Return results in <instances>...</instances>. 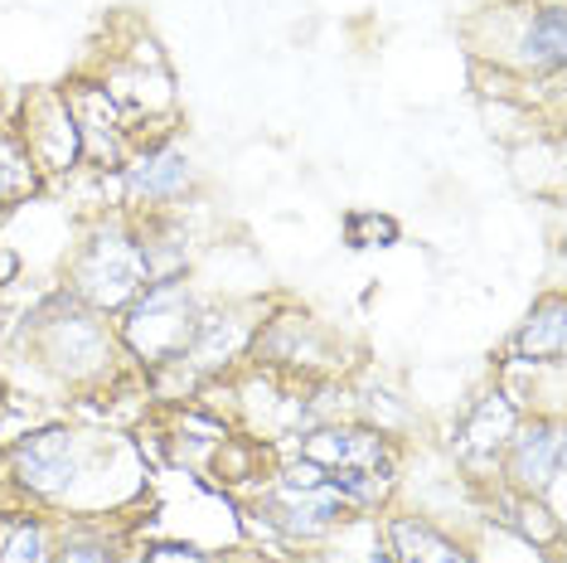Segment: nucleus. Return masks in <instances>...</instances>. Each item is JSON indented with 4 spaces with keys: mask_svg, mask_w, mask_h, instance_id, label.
Wrapping results in <instances>:
<instances>
[{
    "mask_svg": "<svg viewBox=\"0 0 567 563\" xmlns=\"http://www.w3.org/2000/svg\"><path fill=\"white\" fill-rule=\"evenodd\" d=\"M6 481L24 505L63 520H102L146 491V462L122 432L40 422L6 442Z\"/></svg>",
    "mask_w": 567,
    "mask_h": 563,
    "instance_id": "obj_1",
    "label": "nucleus"
},
{
    "mask_svg": "<svg viewBox=\"0 0 567 563\" xmlns=\"http://www.w3.org/2000/svg\"><path fill=\"white\" fill-rule=\"evenodd\" d=\"M0 355L16 365H30V375L54 399L59 393L102 389V383L117 379V365L126 360L112 321L87 301H79L69 287H54L34 306H24Z\"/></svg>",
    "mask_w": 567,
    "mask_h": 563,
    "instance_id": "obj_2",
    "label": "nucleus"
},
{
    "mask_svg": "<svg viewBox=\"0 0 567 563\" xmlns=\"http://www.w3.org/2000/svg\"><path fill=\"white\" fill-rule=\"evenodd\" d=\"M151 282L146 248H141L136 214L126 209H102L93 224L83 228L79 248L69 258V282L63 287L79 301H87L102 316H117L126 301Z\"/></svg>",
    "mask_w": 567,
    "mask_h": 563,
    "instance_id": "obj_3",
    "label": "nucleus"
},
{
    "mask_svg": "<svg viewBox=\"0 0 567 563\" xmlns=\"http://www.w3.org/2000/svg\"><path fill=\"white\" fill-rule=\"evenodd\" d=\"M199 316H204V297L195 291L189 273L156 277L122 306L112 330H117V345L126 360L161 375V369H175L185 360L189 340H195V330H199Z\"/></svg>",
    "mask_w": 567,
    "mask_h": 563,
    "instance_id": "obj_4",
    "label": "nucleus"
},
{
    "mask_svg": "<svg viewBox=\"0 0 567 563\" xmlns=\"http://www.w3.org/2000/svg\"><path fill=\"white\" fill-rule=\"evenodd\" d=\"M112 185H117V204L112 209L161 214L185 204V195L199 185V165L175 136H156L132 146V156L112 171Z\"/></svg>",
    "mask_w": 567,
    "mask_h": 563,
    "instance_id": "obj_5",
    "label": "nucleus"
},
{
    "mask_svg": "<svg viewBox=\"0 0 567 563\" xmlns=\"http://www.w3.org/2000/svg\"><path fill=\"white\" fill-rule=\"evenodd\" d=\"M248 520H262V530L291 549H320L334 540L344 520H354V510L330 485H287L272 477L252 495Z\"/></svg>",
    "mask_w": 567,
    "mask_h": 563,
    "instance_id": "obj_6",
    "label": "nucleus"
},
{
    "mask_svg": "<svg viewBox=\"0 0 567 563\" xmlns=\"http://www.w3.org/2000/svg\"><path fill=\"white\" fill-rule=\"evenodd\" d=\"M499 491L538 495L553 515H563V418L524 413L495 467Z\"/></svg>",
    "mask_w": 567,
    "mask_h": 563,
    "instance_id": "obj_7",
    "label": "nucleus"
},
{
    "mask_svg": "<svg viewBox=\"0 0 567 563\" xmlns=\"http://www.w3.org/2000/svg\"><path fill=\"white\" fill-rule=\"evenodd\" d=\"M262 316V301H204L199 330L175 369H189L195 379H224L238 360H248Z\"/></svg>",
    "mask_w": 567,
    "mask_h": 563,
    "instance_id": "obj_8",
    "label": "nucleus"
},
{
    "mask_svg": "<svg viewBox=\"0 0 567 563\" xmlns=\"http://www.w3.org/2000/svg\"><path fill=\"white\" fill-rule=\"evenodd\" d=\"M20 146L30 151L40 175H73L83 165V136L73 122V108L63 98V88H44L20 102Z\"/></svg>",
    "mask_w": 567,
    "mask_h": 563,
    "instance_id": "obj_9",
    "label": "nucleus"
},
{
    "mask_svg": "<svg viewBox=\"0 0 567 563\" xmlns=\"http://www.w3.org/2000/svg\"><path fill=\"white\" fill-rule=\"evenodd\" d=\"M489 59L505 73H519V79H553L563 73L567 59V16L563 0H548V6H524L514 16V30L505 40H495V49H485Z\"/></svg>",
    "mask_w": 567,
    "mask_h": 563,
    "instance_id": "obj_10",
    "label": "nucleus"
},
{
    "mask_svg": "<svg viewBox=\"0 0 567 563\" xmlns=\"http://www.w3.org/2000/svg\"><path fill=\"white\" fill-rule=\"evenodd\" d=\"M519 418H524L519 403H514L499 383H489L485 393H475L471 408L456 418V428H451V457H456L471 477H489V471L499 467V457H505Z\"/></svg>",
    "mask_w": 567,
    "mask_h": 563,
    "instance_id": "obj_11",
    "label": "nucleus"
},
{
    "mask_svg": "<svg viewBox=\"0 0 567 563\" xmlns=\"http://www.w3.org/2000/svg\"><path fill=\"white\" fill-rule=\"evenodd\" d=\"M296 457L316 462L320 471H340V467H354V471H383V477H398V442L383 438L379 428H364L354 418H334V422H316L296 438Z\"/></svg>",
    "mask_w": 567,
    "mask_h": 563,
    "instance_id": "obj_12",
    "label": "nucleus"
},
{
    "mask_svg": "<svg viewBox=\"0 0 567 563\" xmlns=\"http://www.w3.org/2000/svg\"><path fill=\"white\" fill-rule=\"evenodd\" d=\"M73 108V122H79V136H83V165H93L97 175H112L117 165L132 156V126L117 112V102L102 83H73L63 88Z\"/></svg>",
    "mask_w": 567,
    "mask_h": 563,
    "instance_id": "obj_13",
    "label": "nucleus"
},
{
    "mask_svg": "<svg viewBox=\"0 0 567 563\" xmlns=\"http://www.w3.org/2000/svg\"><path fill=\"white\" fill-rule=\"evenodd\" d=\"M383 540L393 549V563H481L471 544H461L456 534H446L427 515H412V510H389Z\"/></svg>",
    "mask_w": 567,
    "mask_h": 563,
    "instance_id": "obj_14",
    "label": "nucleus"
},
{
    "mask_svg": "<svg viewBox=\"0 0 567 563\" xmlns=\"http://www.w3.org/2000/svg\"><path fill=\"white\" fill-rule=\"evenodd\" d=\"M563 360H567V301L563 291H548L509 336L505 365H563Z\"/></svg>",
    "mask_w": 567,
    "mask_h": 563,
    "instance_id": "obj_15",
    "label": "nucleus"
},
{
    "mask_svg": "<svg viewBox=\"0 0 567 563\" xmlns=\"http://www.w3.org/2000/svg\"><path fill=\"white\" fill-rule=\"evenodd\" d=\"M54 563H132L122 534L102 520H63L54 540Z\"/></svg>",
    "mask_w": 567,
    "mask_h": 563,
    "instance_id": "obj_16",
    "label": "nucleus"
},
{
    "mask_svg": "<svg viewBox=\"0 0 567 563\" xmlns=\"http://www.w3.org/2000/svg\"><path fill=\"white\" fill-rule=\"evenodd\" d=\"M59 524L44 510H20L0 530V563H54Z\"/></svg>",
    "mask_w": 567,
    "mask_h": 563,
    "instance_id": "obj_17",
    "label": "nucleus"
},
{
    "mask_svg": "<svg viewBox=\"0 0 567 563\" xmlns=\"http://www.w3.org/2000/svg\"><path fill=\"white\" fill-rule=\"evenodd\" d=\"M44 185V175L34 171L30 151L20 146L16 132H0V214L20 209L24 199H34Z\"/></svg>",
    "mask_w": 567,
    "mask_h": 563,
    "instance_id": "obj_18",
    "label": "nucleus"
},
{
    "mask_svg": "<svg viewBox=\"0 0 567 563\" xmlns=\"http://www.w3.org/2000/svg\"><path fill=\"white\" fill-rule=\"evenodd\" d=\"M354 422H364V428H379L383 438L398 442V432H408V422H412V408L398 399L393 389H359Z\"/></svg>",
    "mask_w": 567,
    "mask_h": 563,
    "instance_id": "obj_19",
    "label": "nucleus"
},
{
    "mask_svg": "<svg viewBox=\"0 0 567 563\" xmlns=\"http://www.w3.org/2000/svg\"><path fill=\"white\" fill-rule=\"evenodd\" d=\"M344 238H350V248H393V243L403 238V228H398L393 214L354 209L350 219H344Z\"/></svg>",
    "mask_w": 567,
    "mask_h": 563,
    "instance_id": "obj_20",
    "label": "nucleus"
},
{
    "mask_svg": "<svg viewBox=\"0 0 567 563\" xmlns=\"http://www.w3.org/2000/svg\"><path fill=\"white\" fill-rule=\"evenodd\" d=\"M132 563H214V559L204 554L199 544H189V540H161V544L136 549Z\"/></svg>",
    "mask_w": 567,
    "mask_h": 563,
    "instance_id": "obj_21",
    "label": "nucleus"
},
{
    "mask_svg": "<svg viewBox=\"0 0 567 563\" xmlns=\"http://www.w3.org/2000/svg\"><path fill=\"white\" fill-rule=\"evenodd\" d=\"M20 267H24V258L16 248H10V243H0V291H10L20 282Z\"/></svg>",
    "mask_w": 567,
    "mask_h": 563,
    "instance_id": "obj_22",
    "label": "nucleus"
},
{
    "mask_svg": "<svg viewBox=\"0 0 567 563\" xmlns=\"http://www.w3.org/2000/svg\"><path fill=\"white\" fill-rule=\"evenodd\" d=\"M16 316H20V311H10V301H6V291H0V350H6V340H10V330H16Z\"/></svg>",
    "mask_w": 567,
    "mask_h": 563,
    "instance_id": "obj_23",
    "label": "nucleus"
},
{
    "mask_svg": "<svg viewBox=\"0 0 567 563\" xmlns=\"http://www.w3.org/2000/svg\"><path fill=\"white\" fill-rule=\"evenodd\" d=\"M0 408H6V379H0Z\"/></svg>",
    "mask_w": 567,
    "mask_h": 563,
    "instance_id": "obj_24",
    "label": "nucleus"
},
{
    "mask_svg": "<svg viewBox=\"0 0 567 563\" xmlns=\"http://www.w3.org/2000/svg\"><path fill=\"white\" fill-rule=\"evenodd\" d=\"M0 224H6V214H0Z\"/></svg>",
    "mask_w": 567,
    "mask_h": 563,
    "instance_id": "obj_25",
    "label": "nucleus"
}]
</instances>
